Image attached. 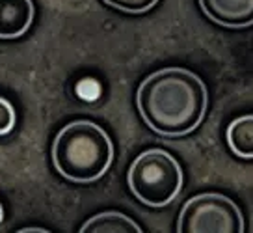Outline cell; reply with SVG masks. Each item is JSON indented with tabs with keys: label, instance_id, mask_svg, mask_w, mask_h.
<instances>
[{
	"label": "cell",
	"instance_id": "6",
	"mask_svg": "<svg viewBox=\"0 0 253 233\" xmlns=\"http://www.w3.org/2000/svg\"><path fill=\"white\" fill-rule=\"evenodd\" d=\"M36 8L32 0H0V40H17L28 32Z\"/></svg>",
	"mask_w": 253,
	"mask_h": 233
},
{
	"label": "cell",
	"instance_id": "3",
	"mask_svg": "<svg viewBox=\"0 0 253 233\" xmlns=\"http://www.w3.org/2000/svg\"><path fill=\"white\" fill-rule=\"evenodd\" d=\"M182 168L173 155L164 149H147L130 164L126 183L138 201L147 207H166L181 194Z\"/></svg>",
	"mask_w": 253,
	"mask_h": 233
},
{
	"label": "cell",
	"instance_id": "8",
	"mask_svg": "<svg viewBox=\"0 0 253 233\" xmlns=\"http://www.w3.org/2000/svg\"><path fill=\"white\" fill-rule=\"evenodd\" d=\"M82 233H140L142 228L136 224L132 218H128L123 213L118 211H106L99 213L87 220L86 224L80 228Z\"/></svg>",
	"mask_w": 253,
	"mask_h": 233
},
{
	"label": "cell",
	"instance_id": "10",
	"mask_svg": "<svg viewBox=\"0 0 253 233\" xmlns=\"http://www.w3.org/2000/svg\"><path fill=\"white\" fill-rule=\"evenodd\" d=\"M17 114L13 105L9 103L6 97H0V137L9 135L15 127Z\"/></svg>",
	"mask_w": 253,
	"mask_h": 233
},
{
	"label": "cell",
	"instance_id": "4",
	"mask_svg": "<svg viewBox=\"0 0 253 233\" xmlns=\"http://www.w3.org/2000/svg\"><path fill=\"white\" fill-rule=\"evenodd\" d=\"M177 230L182 233H242L244 218L235 201L218 192L190 198L179 213Z\"/></svg>",
	"mask_w": 253,
	"mask_h": 233
},
{
	"label": "cell",
	"instance_id": "2",
	"mask_svg": "<svg viewBox=\"0 0 253 233\" xmlns=\"http://www.w3.org/2000/svg\"><path fill=\"white\" fill-rule=\"evenodd\" d=\"M50 155L56 172L63 179L86 185L101 179L110 170L114 144L101 125L77 120L56 135Z\"/></svg>",
	"mask_w": 253,
	"mask_h": 233
},
{
	"label": "cell",
	"instance_id": "12",
	"mask_svg": "<svg viewBox=\"0 0 253 233\" xmlns=\"http://www.w3.org/2000/svg\"><path fill=\"white\" fill-rule=\"evenodd\" d=\"M2 220H4V207H2V203H0V224H2Z\"/></svg>",
	"mask_w": 253,
	"mask_h": 233
},
{
	"label": "cell",
	"instance_id": "5",
	"mask_svg": "<svg viewBox=\"0 0 253 233\" xmlns=\"http://www.w3.org/2000/svg\"><path fill=\"white\" fill-rule=\"evenodd\" d=\"M212 23L225 28H248L253 24V0H199Z\"/></svg>",
	"mask_w": 253,
	"mask_h": 233
},
{
	"label": "cell",
	"instance_id": "7",
	"mask_svg": "<svg viewBox=\"0 0 253 233\" xmlns=\"http://www.w3.org/2000/svg\"><path fill=\"white\" fill-rule=\"evenodd\" d=\"M225 140L233 155L240 159H253V114H244L229 123Z\"/></svg>",
	"mask_w": 253,
	"mask_h": 233
},
{
	"label": "cell",
	"instance_id": "11",
	"mask_svg": "<svg viewBox=\"0 0 253 233\" xmlns=\"http://www.w3.org/2000/svg\"><path fill=\"white\" fill-rule=\"evenodd\" d=\"M21 233H47V230H41V228H26V230H21Z\"/></svg>",
	"mask_w": 253,
	"mask_h": 233
},
{
	"label": "cell",
	"instance_id": "1",
	"mask_svg": "<svg viewBox=\"0 0 253 233\" xmlns=\"http://www.w3.org/2000/svg\"><path fill=\"white\" fill-rule=\"evenodd\" d=\"M143 123L160 137L190 135L205 120L209 92L205 82L186 67H164L151 73L136 92Z\"/></svg>",
	"mask_w": 253,
	"mask_h": 233
},
{
	"label": "cell",
	"instance_id": "9",
	"mask_svg": "<svg viewBox=\"0 0 253 233\" xmlns=\"http://www.w3.org/2000/svg\"><path fill=\"white\" fill-rule=\"evenodd\" d=\"M103 2L106 6L125 13H145L158 4V0H103Z\"/></svg>",
	"mask_w": 253,
	"mask_h": 233
}]
</instances>
